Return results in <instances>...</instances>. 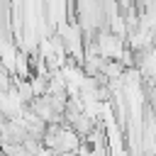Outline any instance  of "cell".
Wrapping results in <instances>:
<instances>
[{
    "mask_svg": "<svg viewBox=\"0 0 156 156\" xmlns=\"http://www.w3.org/2000/svg\"><path fill=\"white\" fill-rule=\"evenodd\" d=\"M105 73H107V76H119V73H122V66H119V63H107V66H105Z\"/></svg>",
    "mask_w": 156,
    "mask_h": 156,
    "instance_id": "6da1fadb",
    "label": "cell"
}]
</instances>
